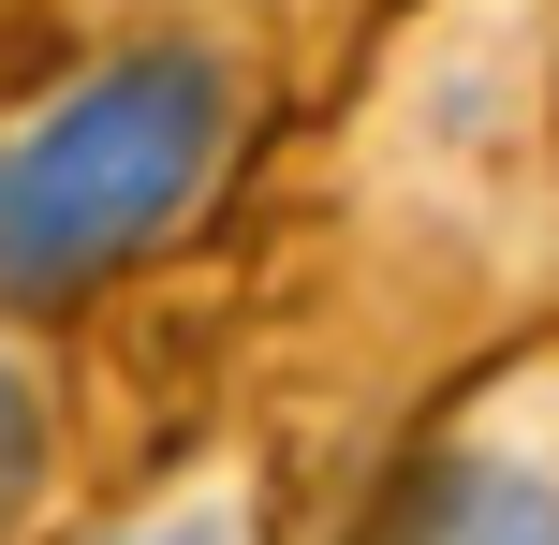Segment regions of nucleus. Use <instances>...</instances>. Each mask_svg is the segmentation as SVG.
Segmentation results:
<instances>
[{
  "instance_id": "3",
  "label": "nucleus",
  "mask_w": 559,
  "mask_h": 545,
  "mask_svg": "<svg viewBox=\"0 0 559 545\" xmlns=\"http://www.w3.org/2000/svg\"><path fill=\"white\" fill-rule=\"evenodd\" d=\"M15 501H29V399L0 383V517H15Z\"/></svg>"
},
{
  "instance_id": "2",
  "label": "nucleus",
  "mask_w": 559,
  "mask_h": 545,
  "mask_svg": "<svg viewBox=\"0 0 559 545\" xmlns=\"http://www.w3.org/2000/svg\"><path fill=\"white\" fill-rule=\"evenodd\" d=\"M397 545H559V487H531V472H501V458H456L442 487L413 501Z\"/></svg>"
},
{
  "instance_id": "1",
  "label": "nucleus",
  "mask_w": 559,
  "mask_h": 545,
  "mask_svg": "<svg viewBox=\"0 0 559 545\" xmlns=\"http://www.w3.org/2000/svg\"><path fill=\"white\" fill-rule=\"evenodd\" d=\"M222 133H236V88H222L206 45L104 59L45 118H15L0 133V310H59V295L118 281L206 192Z\"/></svg>"
}]
</instances>
